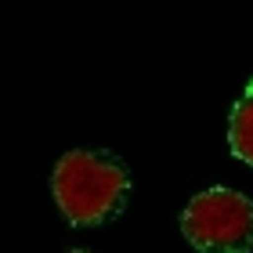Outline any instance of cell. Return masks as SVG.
Masks as SVG:
<instances>
[{
  "label": "cell",
  "mask_w": 253,
  "mask_h": 253,
  "mask_svg": "<svg viewBox=\"0 0 253 253\" xmlns=\"http://www.w3.org/2000/svg\"><path fill=\"white\" fill-rule=\"evenodd\" d=\"M228 148H232V156L239 163L253 167V80L232 105V116H228Z\"/></svg>",
  "instance_id": "3957f363"
},
{
  "label": "cell",
  "mask_w": 253,
  "mask_h": 253,
  "mask_svg": "<svg viewBox=\"0 0 253 253\" xmlns=\"http://www.w3.org/2000/svg\"><path fill=\"white\" fill-rule=\"evenodd\" d=\"M181 232L199 253H250L253 250V199L235 188H206L192 195L181 213Z\"/></svg>",
  "instance_id": "7a4b0ae2"
},
{
  "label": "cell",
  "mask_w": 253,
  "mask_h": 253,
  "mask_svg": "<svg viewBox=\"0 0 253 253\" xmlns=\"http://www.w3.org/2000/svg\"><path fill=\"white\" fill-rule=\"evenodd\" d=\"M65 253H90V250H80V246H76V250H65Z\"/></svg>",
  "instance_id": "277c9868"
},
{
  "label": "cell",
  "mask_w": 253,
  "mask_h": 253,
  "mask_svg": "<svg viewBox=\"0 0 253 253\" xmlns=\"http://www.w3.org/2000/svg\"><path fill=\"white\" fill-rule=\"evenodd\" d=\"M51 192L62 217L73 228L109 224L126 210L130 170L116 152L105 148H73L54 163Z\"/></svg>",
  "instance_id": "6da1fadb"
}]
</instances>
